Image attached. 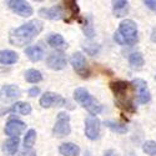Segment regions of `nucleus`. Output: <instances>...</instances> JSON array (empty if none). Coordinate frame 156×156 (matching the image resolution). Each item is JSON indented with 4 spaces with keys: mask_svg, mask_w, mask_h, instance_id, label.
Wrapping results in <instances>:
<instances>
[{
    "mask_svg": "<svg viewBox=\"0 0 156 156\" xmlns=\"http://www.w3.org/2000/svg\"><path fill=\"white\" fill-rule=\"evenodd\" d=\"M43 23L40 20H30L27 24L10 31L9 41L14 46H25L43 31Z\"/></svg>",
    "mask_w": 156,
    "mask_h": 156,
    "instance_id": "nucleus-1",
    "label": "nucleus"
},
{
    "mask_svg": "<svg viewBox=\"0 0 156 156\" xmlns=\"http://www.w3.org/2000/svg\"><path fill=\"white\" fill-rule=\"evenodd\" d=\"M114 40L120 45H134L137 43V25L131 19H125L119 25V31L115 33Z\"/></svg>",
    "mask_w": 156,
    "mask_h": 156,
    "instance_id": "nucleus-2",
    "label": "nucleus"
},
{
    "mask_svg": "<svg viewBox=\"0 0 156 156\" xmlns=\"http://www.w3.org/2000/svg\"><path fill=\"white\" fill-rule=\"evenodd\" d=\"M74 99L81 104V106L86 109L91 115H98L102 110V105L91 95L89 94V91L84 87H77L74 91Z\"/></svg>",
    "mask_w": 156,
    "mask_h": 156,
    "instance_id": "nucleus-3",
    "label": "nucleus"
},
{
    "mask_svg": "<svg viewBox=\"0 0 156 156\" xmlns=\"http://www.w3.org/2000/svg\"><path fill=\"white\" fill-rule=\"evenodd\" d=\"M71 133V126H70V115L66 112H60L56 118V122L53 129V135L55 137H65Z\"/></svg>",
    "mask_w": 156,
    "mask_h": 156,
    "instance_id": "nucleus-4",
    "label": "nucleus"
},
{
    "mask_svg": "<svg viewBox=\"0 0 156 156\" xmlns=\"http://www.w3.org/2000/svg\"><path fill=\"white\" fill-rule=\"evenodd\" d=\"M131 86L136 90V93H137V101L140 104H147L151 100V94H150L149 86H147L145 80L135 79V80L131 81Z\"/></svg>",
    "mask_w": 156,
    "mask_h": 156,
    "instance_id": "nucleus-5",
    "label": "nucleus"
},
{
    "mask_svg": "<svg viewBox=\"0 0 156 156\" xmlns=\"http://www.w3.org/2000/svg\"><path fill=\"white\" fill-rule=\"evenodd\" d=\"M70 62L73 65L74 70L79 74L81 77H87L90 71H89V68H87V62H86V59L85 56L83 55V53L77 51V53L73 54L71 59H70Z\"/></svg>",
    "mask_w": 156,
    "mask_h": 156,
    "instance_id": "nucleus-6",
    "label": "nucleus"
},
{
    "mask_svg": "<svg viewBox=\"0 0 156 156\" xmlns=\"http://www.w3.org/2000/svg\"><path fill=\"white\" fill-rule=\"evenodd\" d=\"M6 5L14 12H16L18 15H20L23 18H28V16L33 15V12H34L31 5L27 2H23V0H8Z\"/></svg>",
    "mask_w": 156,
    "mask_h": 156,
    "instance_id": "nucleus-7",
    "label": "nucleus"
},
{
    "mask_svg": "<svg viewBox=\"0 0 156 156\" xmlns=\"http://www.w3.org/2000/svg\"><path fill=\"white\" fill-rule=\"evenodd\" d=\"M39 102H40L41 108L48 109V108H53V106H65V104H66L68 101L65 100L62 96H60L59 94L48 91L40 98V101Z\"/></svg>",
    "mask_w": 156,
    "mask_h": 156,
    "instance_id": "nucleus-8",
    "label": "nucleus"
},
{
    "mask_svg": "<svg viewBox=\"0 0 156 156\" xmlns=\"http://www.w3.org/2000/svg\"><path fill=\"white\" fill-rule=\"evenodd\" d=\"M101 121L96 116H89L85 120V135L90 140H96L100 135Z\"/></svg>",
    "mask_w": 156,
    "mask_h": 156,
    "instance_id": "nucleus-9",
    "label": "nucleus"
},
{
    "mask_svg": "<svg viewBox=\"0 0 156 156\" xmlns=\"http://www.w3.org/2000/svg\"><path fill=\"white\" fill-rule=\"evenodd\" d=\"M46 64H48V66L53 70H62L66 68V58H65V55L61 51H59V53H53L48 56Z\"/></svg>",
    "mask_w": 156,
    "mask_h": 156,
    "instance_id": "nucleus-10",
    "label": "nucleus"
},
{
    "mask_svg": "<svg viewBox=\"0 0 156 156\" xmlns=\"http://www.w3.org/2000/svg\"><path fill=\"white\" fill-rule=\"evenodd\" d=\"M27 129L25 122L18 120V119H11L6 122L5 126V134L9 135L10 137H19V135Z\"/></svg>",
    "mask_w": 156,
    "mask_h": 156,
    "instance_id": "nucleus-11",
    "label": "nucleus"
},
{
    "mask_svg": "<svg viewBox=\"0 0 156 156\" xmlns=\"http://www.w3.org/2000/svg\"><path fill=\"white\" fill-rule=\"evenodd\" d=\"M39 14H40V16L50 19V20H59L64 16V10H62V6L55 5L49 9H45V8L40 9L39 10Z\"/></svg>",
    "mask_w": 156,
    "mask_h": 156,
    "instance_id": "nucleus-12",
    "label": "nucleus"
},
{
    "mask_svg": "<svg viewBox=\"0 0 156 156\" xmlns=\"http://www.w3.org/2000/svg\"><path fill=\"white\" fill-rule=\"evenodd\" d=\"M19 60L18 53L12 50H0V64L4 65H11L15 64Z\"/></svg>",
    "mask_w": 156,
    "mask_h": 156,
    "instance_id": "nucleus-13",
    "label": "nucleus"
},
{
    "mask_svg": "<svg viewBox=\"0 0 156 156\" xmlns=\"http://www.w3.org/2000/svg\"><path fill=\"white\" fill-rule=\"evenodd\" d=\"M25 54H27V56L31 61L36 62V61H40L44 58V50L37 45H33V46H28L25 49Z\"/></svg>",
    "mask_w": 156,
    "mask_h": 156,
    "instance_id": "nucleus-14",
    "label": "nucleus"
},
{
    "mask_svg": "<svg viewBox=\"0 0 156 156\" xmlns=\"http://www.w3.org/2000/svg\"><path fill=\"white\" fill-rule=\"evenodd\" d=\"M59 152L62 156H79L80 155V147L75 144H73V142H66V144L60 145Z\"/></svg>",
    "mask_w": 156,
    "mask_h": 156,
    "instance_id": "nucleus-15",
    "label": "nucleus"
},
{
    "mask_svg": "<svg viewBox=\"0 0 156 156\" xmlns=\"http://www.w3.org/2000/svg\"><path fill=\"white\" fill-rule=\"evenodd\" d=\"M112 8L116 18L125 16L129 12V2H126V0H116V2H112Z\"/></svg>",
    "mask_w": 156,
    "mask_h": 156,
    "instance_id": "nucleus-16",
    "label": "nucleus"
},
{
    "mask_svg": "<svg viewBox=\"0 0 156 156\" xmlns=\"http://www.w3.org/2000/svg\"><path fill=\"white\" fill-rule=\"evenodd\" d=\"M48 44L51 48L56 49V50H62V49H65V48L68 46L66 45V41L64 40V37L60 34H51V35H49Z\"/></svg>",
    "mask_w": 156,
    "mask_h": 156,
    "instance_id": "nucleus-17",
    "label": "nucleus"
},
{
    "mask_svg": "<svg viewBox=\"0 0 156 156\" xmlns=\"http://www.w3.org/2000/svg\"><path fill=\"white\" fill-rule=\"evenodd\" d=\"M10 112H16L20 115H29L31 112V105L28 102H24V101H18L9 109Z\"/></svg>",
    "mask_w": 156,
    "mask_h": 156,
    "instance_id": "nucleus-18",
    "label": "nucleus"
},
{
    "mask_svg": "<svg viewBox=\"0 0 156 156\" xmlns=\"http://www.w3.org/2000/svg\"><path fill=\"white\" fill-rule=\"evenodd\" d=\"M110 89L112 90L115 96H122L126 93V90L129 89V84L122 80L112 81V83H110Z\"/></svg>",
    "mask_w": 156,
    "mask_h": 156,
    "instance_id": "nucleus-19",
    "label": "nucleus"
},
{
    "mask_svg": "<svg viewBox=\"0 0 156 156\" xmlns=\"http://www.w3.org/2000/svg\"><path fill=\"white\" fill-rule=\"evenodd\" d=\"M20 145V139L19 137H10L9 140H6L4 142V151L10 154V155H14L16 154L18 149Z\"/></svg>",
    "mask_w": 156,
    "mask_h": 156,
    "instance_id": "nucleus-20",
    "label": "nucleus"
},
{
    "mask_svg": "<svg viewBox=\"0 0 156 156\" xmlns=\"http://www.w3.org/2000/svg\"><path fill=\"white\" fill-rule=\"evenodd\" d=\"M104 125H105L106 127H109L111 131L118 133V134H125V133H127V130H129V127L126 125L112 121V120H106L105 122H104Z\"/></svg>",
    "mask_w": 156,
    "mask_h": 156,
    "instance_id": "nucleus-21",
    "label": "nucleus"
},
{
    "mask_svg": "<svg viewBox=\"0 0 156 156\" xmlns=\"http://www.w3.org/2000/svg\"><path fill=\"white\" fill-rule=\"evenodd\" d=\"M25 80L30 84H36V83H40L43 80V75L36 69H29L27 73H25Z\"/></svg>",
    "mask_w": 156,
    "mask_h": 156,
    "instance_id": "nucleus-22",
    "label": "nucleus"
},
{
    "mask_svg": "<svg viewBox=\"0 0 156 156\" xmlns=\"http://www.w3.org/2000/svg\"><path fill=\"white\" fill-rule=\"evenodd\" d=\"M129 62H130V65H131L134 69H140L142 65H144V62H145L144 55H142L141 53H139V51L130 54V56H129Z\"/></svg>",
    "mask_w": 156,
    "mask_h": 156,
    "instance_id": "nucleus-23",
    "label": "nucleus"
},
{
    "mask_svg": "<svg viewBox=\"0 0 156 156\" xmlns=\"http://www.w3.org/2000/svg\"><path fill=\"white\" fill-rule=\"evenodd\" d=\"M3 94L9 99H15L21 95V90L16 85H5L3 86Z\"/></svg>",
    "mask_w": 156,
    "mask_h": 156,
    "instance_id": "nucleus-24",
    "label": "nucleus"
},
{
    "mask_svg": "<svg viewBox=\"0 0 156 156\" xmlns=\"http://www.w3.org/2000/svg\"><path fill=\"white\" fill-rule=\"evenodd\" d=\"M116 105H118L120 109L127 111V112H135L136 111L133 101L126 100V99H118V100H116Z\"/></svg>",
    "mask_w": 156,
    "mask_h": 156,
    "instance_id": "nucleus-25",
    "label": "nucleus"
},
{
    "mask_svg": "<svg viewBox=\"0 0 156 156\" xmlns=\"http://www.w3.org/2000/svg\"><path fill=\"white\" fill-rule=\"evenodd\" d=\"M35 140H36V131L34 129H30L29 131L27 133L24 137V146L25 149H31V146L35 144Z\"/></svg>",
    "mask_w": 156,
    "mask_h": 156,
    "instance_id": "nucleus-26",
    "label": "nucleus"
},
{
    "mask_svg": "<svg viewBox=\"0 0 156 156\" xmlns=\"http://www.w3.org/2000/svg\"><path fill=\"white\" fill-rule=\"evenodd\" d=\"M142 150H144L145 154L150 155V156H156V142L152 140L145 141L142 144Z\"/></svg>",
    "mask_w": 156,
    "mask_h": 156,
    "instance_id": "nucleus-27",
    "label": "nucleus"
},
{
    "mask_svg": "<svg viewBox=\"0 0 156 156\" xmlns=\"http://www.w3.org/2000/svg\"><path fill=\"white\" fill-rule=\"evenodd\" d=\"M66 4V8L69 9V11H70V14H71V16L73 18H76L77 15H79V6H77V3L76 2H66L65 3Z\"/></svg>",
    "mask_w": 156,
    "mask_h": 156,
    "instance_id": "nucleus-28",
    "label": "nucleus"
},
{
    "mask_svg": "<svg viewBox=\"0 0 156 156\" xmlns=\"http://www.w3.org/2000/svg\"><path fill=\"white\" fill-rule=\"evenodd\" d=\"M99 45H96V44H90V45H87V46H85V51L89 54V55H95L98 51H99Z\"/></svg>",
    "mask_w": 156,
    "mask_h": 156,
    "instance_id": "nucleus-29",
    "label": "nucleus"
},
{
    "mask_svg": "<svg viewBox=\"0 0 156 156\" xmlns=\"http://www.w3.org/2000/svg\"><path fill=\"white\" fill-rule=\"evenodd\" d=\"M144 4H145L149 9H151L154 12H156V0H145Z\"/></svg>",
    "mask_w": 156,
    "mask_h": 156,
    "instance_id": "nucleus-30",
    "label": "nucleus"
},
{
    "mask_svg": "<svg viewBox=\"0 0 156 156\" xmlns=\"http://www.w3.org/2000/svg\"><path fill=\"white\" fill-rule=\"evenodd\" d=\"M39 94H40V89H39L37 86H34V87H31L29 90V96H31V98H34V96H36Z\"/></svg>",
    "mask_w": 156,
    "mask_h": 156,
    "instance_id": "nucleus-31",
    "label": "nucleus"
},
{
    "mask_svg": "<svg viewBox=\"0 0 156 156\" xmlns=\"http://www.w3.org/2000/svg\"><path fill=\"white\" fill-rule=\"evenodd\" d=\"M21 156H36V152L34 151V150H24L23 152H21Z\"/></svg>",
    "mask_w": 156,
    "mask_h": 156,
    "instance_id": "nucleus-32",
    "label": "nucleus"
},
{
    "mask_svg": "<svg viewBox=\"0 0 156 156\" xmlns=\"http://www.w3.org/2000/svg\"><path fill=\"white\" fill-rule=\"evenodd\" d=\"M104 156H119V154L116 152L115 150L110 149V150H106L105 152H104Z\"/></svg>",
    "mask_w": 156,
    "mask_h": 156,
    "instance_id": "nucleus-33",
    "label": "nucleus"
},
{
    "mask_svg": "<svg viewBox=\"0 0 156 156\" xmlns=\"http://www.w3.org/2000/svg\"><path fill=\"white\" fill-rule=\"evenodd\" d=\"M151 40L154 43H156V27L152 29V33H151Z\"/></svg>",
    "mask_w": 156,
    "mask_h": 156,
    "instance_id": "nucleus-34",
    "label": "nucleus"
},
{
    "mask_svg": "<svg viewBox=\"0 0 156 156\" xmlns=\"http://www.w3.org/2000/svg\"><path fill=\"white\" fill-rule=\"evenodd\" d=\"M155 80H156V75H155Z\"/></svg>",
    "mask_w": 156,
    "mask_h": 156,
    "instance_id": "nucleus-35",
    "label": "nucleus"
}]
</instances>
